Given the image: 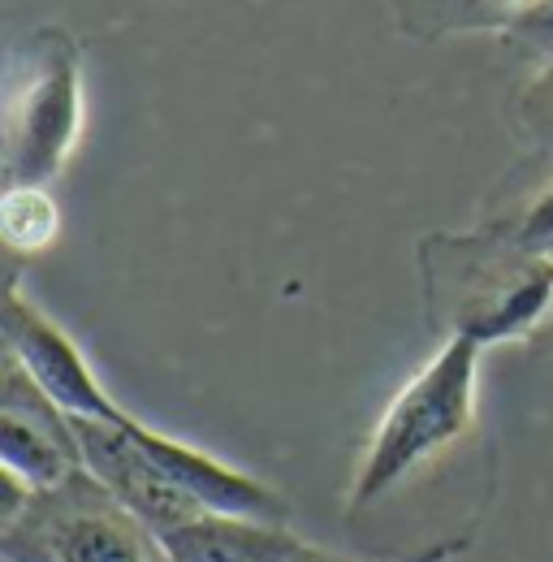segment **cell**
<instances>
[{
	"mask_svg": "<svg viewBox=\"0 0 553 562\" xmlns=\"http://www.w3.org/2000/svg\"><path fill=\"white\" fill-rule=\"evenodd\" d=\"M481 338L459 329L411 381L394 394L376 424L363 463L350 485V506H368L403 485L432 454L450 450L476 424V381H481Z\"/></svg>",
	"mask_w": 553,
	"mask_h": 562,
	"instance_id": "obj_1",
	"label": "cell"
},
{
	"mask_svg": "<svg viewBox=\"0 0 553 562\" xmlns=\"http://www.w3.org/2000/svg\"><path fill=\"white\" fill-rule=\"evenodd\" d=\"M4 562H173L165 541L126 510L87 468L31 497L0 528Z\"/></svg>",
	"mask_w": 553,
	"mask_h": 562,
	"instance_id": "obj_2",
	"label": "cell"
},
{
	"mask_svg": "<svg viewBox=\"0 0 553 562\" xmlns=\"http://www.w3.org/2000/svg\"><path fill=\"white\" fill-rule=\"evenodd\" d=\"M82 131V74L66 35H44L31 74L9 95L4 187H48Z\"/></svg>",
	"mask_w": 553,
	"mask_h": 562,
	"instance_id": "obj_3",
	"label": "cell"
},
{
	"mask_svg": "<svg viewBox=\"0 0 553 562\" xmlns=\"http://www.w3.org/2000/svg\"><path fill=\"white\" fill-rule=\"evenodd\" d=\"M4 347L31 372V381L74 420L122 424L131 416L109 398V390L91 372V363H87V355L78 351V342L53 316H44L35 303H26L13 285L4 294Z\"/></svg>",
	"mask_w": 553,
	"mask_h": 562,
	"instance_id": "obj_4",
	"label": "cell"
},
{
	"mask_svg": "<svg viewBox=\"0 0 553 562\" xmlns=\"http://www.w3.org/2000/svg\"><path fill=\"white\" fill-rule=\"evenodd\" d=\"M131 420V416H126ZM104 420H74L78 446H82V468L113 493L126 510H135L138 519L165 541L169 532L187 528L191 519L204 515V506L182 490L173 476L160 472V463L131 437V428Z\"/></svg>",
	"mask_w": 553,
	"mask_h": 562,
	"instance_id": "obj_5",
	"label": "cell"
},
{
	"mask_svg": "<svg viewBox=\"0 0 553 562\" xmlns=\"http://www.w3.org/2000/svg\"><path fill=\"white\" fill-rule=\"evenodd\" d=\"M0 463L22 476L35 493L57 490L82 468V446L66 416L31 372L9 355L4 359V398H0Z\"/></svg>",
	"mask_w": 553,
	"mask_h": 562,
	"instance_id": "obj_6",
	"label": "cell"
},
{
	"mask_svg": "<svg viewBox=\"0 0 553 562\" xmlns=\"http://www.w3.org/2000/svg\"><path fill=\"white\" fill-rule=\"evenodd\" d=\"M131 437L138 446L160 463L165 476H173L182 490L191 493L204 510H216V515H242V519H264V524H285V497L273 493L269 485H260L256 476L212 459L204 450L187 446V441H173L156 428H147L143 420H126Z\"/></svg>",
	"mask_w": 553,
	"mask_h": 562,
	"instance_id": "obj_7",
	"label": "cell"
},
{
	"mask_svg": "<svg viewBox=\"0 0 553 562\" xmlns=\"http://www.w3.org/2000/svg\"><path fill=\"white\" fill-rule=\"evenodd\" d=\"M165 550L173 562H294L307 546L285 532V524L204 510L187 528L169 532Z\"/></svg>",
	"mask_w": 553,
	"mask_h": 562,
	"instance_id": "obj_8",
	"label": "cell"
},
{
	"mask_svg": "<svg viewBox=\"0 0 553 562\" xmlns=\"http://www.w3.org/2000/svg\"><path fill=\"white\" fill-rule=\"evenodd\" d=\"M57 229H61V212H57V200L48 195V187H4L0 234L13 251L35 256L57 238Z\"/></svg>",
	"mask_w": 553,
	"mask_h": 562,
	"instance_id": "obj_9",
	"label": "cell"
},
{
	"mask_svg": "<svg viewBox=\"0 0 553 562\" xmlns=\"http://www.w3.org/2000/svg\"><path fill=\"white\" fill-rule=\"evenodd\" d=\"M519 126L532 143L553 151V61L519 91Z\"/></svg>",
	"mask_w": 553,
	"mask_h": 562,
	"instance_id": "obj_10",
	"label": "cell"
},
{
	"mask_svg": "<svg viewBox=\"0 0 553 562\" xmlns=\"http://www.w3.org/2000/svg\"><path fill=\"white\" fill-rule=\"evenodd\" d=\"M510 44H519L532 57H545V66L553 61V0H528L519 13H510L506 26Z\"/></svg>",
	"mask_w": 553,
	"mask_h": 562,
	"instance_id": "obj_11",
	"label": "cell"
},
{
	"mask_svg": "<svg viewBox=\"0 0 553 562\" xmlns=\"http://www.w3.org/2000/svg\"><path fill=\"white\" fill-rule=\"evenodd\" d=\"M515 247L532 260H553V187L515 225Z\"/></svg>",
	"mask_w": 553,
	"mask_h": 562,
	"instance_id": "obj_12",
	"label": "cell"
},
{
	"mask_svg": "<svg viewBox=\"0 0 553 562\" xmlns=\"http://www.w3.org/2000/svg\"><path fill=\"white\" fill-rule=\"evenodd\" d=\"M488 4H493V9H501V13H519L528 0H488Z\"/></svg>",
	"mask_w": 553,
	"mask_h": 562,
	"instance_id": "obj_13",
	"label": "cell"
},
{
	"mask_svg": "<svg viewBox=\"0 0 553 562\" xmlns=\"http://www.w3.org/2000/svg\"><path fill=\"white\" fill-rule=\"evenodd\" d=\"M294 562H338V559H329V554H320V550H312V546H307Z\"/></svg>",
	"mask_w": 553,
	"mask_h": 562,
	"instance_id": "obj_14",
	"label": "cell"
},
{
	"mask_svg": "<svg viewBox=\"0 0 553 562\" xmlns=\"http://www.w3.org/2000/svg\"><path fill=\"white\" fill-rule=\"evenodd\" d=\"M550 316H553V312H550Z\"/></svg>",
	"mask_w": 553,
	"mask_h": 562,
	"instance_id": "obj_15",
	"label": "cell"
}]
</instances>
